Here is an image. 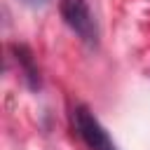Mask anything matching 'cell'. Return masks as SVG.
<instances>
[{"label":"cell","mask_w":150,"mask_h":150,"mask_svg":"<svg viewBox=\"0 0 150 150\" xmlns=\"http://www.w3.org/2000/svg\"><path fill=\"white\" fill-rule=\"evenodd\" d=\"M59 12L66 21V26L77 33V38L82 42H87L89 47L98 45V28H96V19L87 5V0H59Z\"/></svg>","instance_id":"1"},{"label":"cell","mask_w":150,"mask_h":150,"mask_svg":"<svg viewBox=\"0 0 150 150\" xmlns=\"http://www.w3.org/2000/svg\"><path fill=\"white\" fill-rule=\"evenodd\" d=\"M73 127L89 150H117V145L112 143V138L108 136L103 124L96 120V115L87 105L73 108Z\"/></svg>","instance_id":"2"},{"label":"cell","mask_w":150,"mask_h":150,"mask_svg":"<svg viewBox=\"0 0 150 150\" xmlns=\"http://www.w3.org/2000/svg\"><path fill=\"white\" fill-rule=\"evenodd\" d=\"M12 49H14V54H16V61H19L21 68L26 70V80H28V84H30L33 89H38V87H40V75H38V68L33 66V56H30V52H28L23 45H14Z\"/></svg>","instance_id":"3"},{"label":"cell","mask_w":150,"mask_h":150,"mask_svg":"<svg viewBox=\"0 0 150 150\" xmlns=\"http://www.w3.org/2000/svg\"><path fill=\"white\" fill-rule=\"evenodd\" d=\"M26 5H30V7H45L49 0H23Z\"/></svg>","instance_id":"4"}]
</instances>
